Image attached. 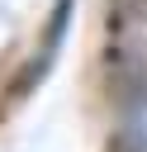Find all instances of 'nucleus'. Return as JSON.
Masks as SVG:
<instances>
[{
  "instance_id": "f257e3e1",
  "label": "nucleus",
  "mask_w": 147,
  "mask_h": 152,
  "mask_svg": "<svg viewBox=\"0 0 147 152\" xmlns=\"http://www.w3.org/2000/svg\"><path fill=\"white\" fill-rule=\"evenodd\" d=\"M104 5H109V24L114 28H128V24H138L147 14V0H104Z\"/></svg>"
},
{
  "instance_id": "f03ea898",
  "label": "nucleus",
  "mask_w": 147,
  "mask_h": 152,
  "mask_svg": "<svg viewBox=\"0 0 147 152\" xmlns=\"http://www.w3.org/2000/svg\"><path fill=\"white\" fill-rule=\"evenodd\" d=\"M104 152H147V138L142 133H133V128H123L119 138H109V147Z\"/></svg>"
}]
</instances>
